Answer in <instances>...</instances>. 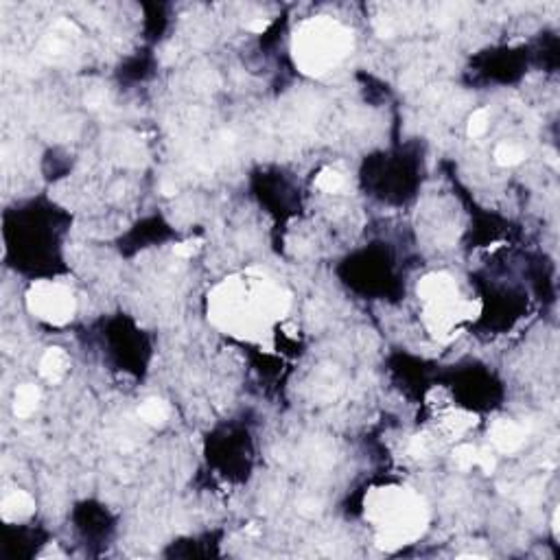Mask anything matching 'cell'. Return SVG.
I'll return each instance as SVG.
<instances>
[{"mask_svg":"<svg viewBox=\"0 0 560 560\" xmlns=\"http://www.w3.org/2000/svg\"><path fill=\"white\" fill-rule=\"evenodd\" d=\"M287 311V293L256 272L226 278L208 296L210 322L239 338H263Z\"/></svg>","mask_w":560,"mask_h":560,"instance_id":"6da1fadb","label":"cell"},{"mask_svg":"<svg viewBox=\"0 0 560 560\" xmlns=\"http://www.w3.org/2000/svg\"><path fill=\"white\" fill-rule=\"evenodd\" d=\"M366 519L376 530V548L394 552L414 543L427 530L425 499L403 486L374 488L366 497Z\"/></svg>","mask_w":560,"mask_h":560,"instance_id":"7a4b0ae2","label":"cell"},{"mask_svg":"<svg viewBox=\"0 0 560 560\" xmlns=\"http://www.w3.org/2000/svg\"><path fill=\"white\" fill-rule=\"evenodd\" d=\"M353 49V33L338 20L320 16L298 26L291 53L304 75L320 77L338 66Z\"/></svg>","mask_w":560,"mask_h":560,"instance_id":"3957f363","label":"cell"},{"mask_svg":"<svg viewBox=\"0 0 560 560\" xmlns=\"http://www.w3.org/2000/svg\"><path fill=\"white\" fill-rule=\"evenodd\" d=\"M26 306L35 317L49 322V324L62 326L75 315L77 304L73 291L68 287L51 283V280H40V283L31 285L29 293H26Z\"/></svg>","mask_w":560,"mask_h":560,"instance_id":"277c9868","label":"cell"},{"mask_svg":"<svg viewBox=\"0 0 560 560\" xmlns=\"http://www.w3.org/2000/svg\"><path fill=\"white\" fill-rule=\"evenodd\" d=\"M490 440L503 453H514L519 451L525 442V429L514 423V420H497L490 427Z\"/></svg>","mask_w":560,"mask_h":560,"instance_id":"5b68a950","label":"cell"},{"mask_svg":"<svg viewBox=\"0 0 560 560\" xmlns=\"http://www.w3.org/2000/svg\"><path fill=\"white\" fill-rule=\"evenodd\" d=\"M35 510V503L31 499L29 493H24V490H13L9 493L5 499H3V506H0V512H3V519L7 523H16V521H22L26 516H31Z\"/></svg>","mask_w":560,"mask_h":560,"instance_id":"8992f818","label":"cell"},{"mask_svg":"<svg viewBox=\"0 0 560 560\" xmlns=\"http://www.w3.org/2000/svg\"><path fill=\"white\" fill-rule=\"evenodd\" d=\"M68 368H70V359L62 348H49L40 359V374L51 383L62 381Z\"/></svg>","mask_w":560,"mask_h":560,"instance_id":"52a82bcc","label":"cell"},{"mask_svg":"<svg viewBox=\"0 0 560 560\" xmlns=\"http://www.w3.org/2000/svg\"><path fill=\"white\" fill-rule=\"evenodd\" d=\"M40 405V390L33 383H24L16 390L13 396V414L18 418H29Z\"/></svg>","mask_w":560,"mask_h":560,"instance_id":"ba28073f","label":"cell"},{"mask_svg":"<svg viewBox=\"0 0 560 560\" xmlns=\"http://www.w3.org/2000/svg\"><path fill=\"white\" fill-rule=\"evenodd\" d=\"M138 416L143 423H147L151 427H160L166 423V418H169V408H166V403L160 399H147L138 408Z\"/></svg>","mask_w":560,"mask_h":560,"instance_id":"9c48e42d","label":"cell"},{"mask_svg":"<svg viewBox=\"0 0 560 560\" xmlns=\"http://www.w3.org/2000/svg\"><path fill=\"white\" fill-rule=\"evenodd\" d=\"M523 158H525V151L514 143H501L495 149V162L499 166H516L523 162Z\"/></svg>","mask_w":560,"mask_h":560,"instance_id":"30bf717a","label":"cell"},{"mask_svg":"<svg viewBox=\"0 0 560 560\" xmlns=\"http://www.w3.org/2000/svg\"><path fill=\"white\" fill-rule=\"evenodd\" d=\"M475 425H478V416L466 414V412H451L444 418V427L449 429L451 436H460V433L469 431Z\"/></svg>","mask_w":560,"mask_h":560,"instance_id":"8fae6325","label":"cell"},{"mask_svg":"<svg viewBox=\"0 0 560 560\" xmlns=\"http://www.w3.org/2000/svg\"><path fill=\"white\" fill-rule=\"evenodd\" d=\"M315 186L320 191H324V193H338V191L344 189V175L338 169H331V166H326V169H322L317 173Z\"/></svg>","mask_w":560,"mask_h":560,"instance_id":"7c38bea8","label":"cell"},{"mask_svg":"<svg viewBox=\"0 0 560 560\" xmlns=\"http://www.w3.org/2000/svg\"><path fill=\"white\" fill-rule=\"evenodd\" d=\"M478 451L480 449H475V446L471 444H462L457 446V449L453 451V462H455V466L462 469V471H469L473 466H478Z\"/></svg>","mask_w":560,"mask_h":560,"instance_id":"4fadbf2b","label":"cell"},{"mask_svg":"<svg viewBox=\"0 0 560 560\" xmlns=\"http://www.w3.org/2000/svg\"><path fill=\"white\" fill-rule=\"evenodd\" d=\"M488 130V112L486 110H475L471 119H469V125H466V134L471 138H480L484 136Z\"/></svg>","mask_w":560,"mask_h":560,"instance_id":"5bb4252c","label":"cell"},{"mask_svg":"<svg viewBox=\"0 0 560 560\" xmlns=\"http://www.w3.org/2000/svg\"><path fill=\"white\" fill-rule=\"evenodd\" d=\"M478 466H480L484 473H493L495 466H497V460H495L493 451H490V449H480V451H478Z\"/></svg>","mask_w":560,"mask_h":560,"instance_id":"9a60e30c","label":"cell"},{"mask_svg":"<svg viewBox=\"0 0 560 560\" xmlns=\"http://www.w3.org/2000/svg\"><path fill=\"white\" fill-rule=\"evenodd\" d=\"M198 243L200 241H184V243H177L173 247V254L175 256H182V259H189L195 254V250H198Z\"/></svg>","mask_w":560,"mask_h":560,"instance_id":"2e32d148","label":"cell"},{"mask_svg":"<svg viewBox=\"0 0 560 560\" xmlns=\"http://www.w3.org/2000/svg\"><path fill=\"white\" fill-rule=\"evenodd\" d=\"M410 451H412L414 455H425V453H427V438L416 436V438L412 440V444H410Z\"/></svg>","mask_w":560,"mask_h":560,"instance_id":"e0dca14e","label":"cell"},{"mask_svg":"<svg viewBox=\"0 0 560 560\" xmlns=\"http://www.w3.org/2000/svg\"><path fill=\"white\" fill-rule=\"evenodd\" d=\"M268 24H270L268 20H256V22H250L247 29H250L252 33H263L265 29H268Z\"/></svg>","mask_w":560,"mask_h":560,"instance_id":"ac0fdd59","label":"cell"},{"mask_svg":"<svg viewBox=\"0 0 560 560\" xmlns=\"http://www.w3.org/2000/svg\"><path fill=\"white\" fill-rule=\"evenodd\" d=\"M160 191L166 195V198H171V195H175V193H177V186H175V184H171V182H162Z\"/></svg>","mask_w":560,"mask_h":560,"instance_id":"d6986e66","label":"cell"}]
</instances>
